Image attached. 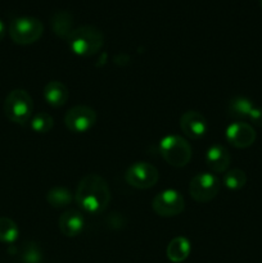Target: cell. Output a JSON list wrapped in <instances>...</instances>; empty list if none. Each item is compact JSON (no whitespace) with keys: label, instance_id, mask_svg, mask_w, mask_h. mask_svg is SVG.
Returning a JSON list of instances; mask_svg holds the SVG:
<instances>
[{"label":"cell","instance_id":"cell-1","mask_svg":"<svg viewBox=\"0 0 262 263\" xmlns=\"http://www.w3.org/2000/svg\"><path fill=\"white\" fill-rule=\"evenodd\" d=\"M74 200L85 212L98 215L107 210L110 202V189L102 176L89 174L79 182Z\"/></svg>","mask_w":262,"mask_h":263},{"label":"cell","instance_id":"cell-2","mask_svg":"<svg viewBox=\"0 0 262 263\" xmlns=\"http://www.w3.org/2000/svg\"><path fill=\"white\" fill-rule=\"evenodd\" d=\"M104 44V35L98 27L84 25L74 28L68 37V45L74 54L91 57L97 54Z\"/></svg>","mask_w":262,"mask_h":263},{"label":"cell","instance_id":"cell-3","mask_svg":"<svg viewBox=\"0 0 262 263\" xmlns=\"http://www.w3.org/2000/svg\"><path fill=\"white\" fill-rule=\"evenodd\" d=\"M161 156L170 166L185 167L190 162L193 151L190 144L179 135H169L159 143Z\"/></svg>","mask_w":262,"mask_h":263},{"label":"cell","instance_id":"cell-4","mask_svg":"<svg viewBox=\"0 0 262 263\" xmlns=\"http://www.w3.org/2000/svg\"><path fill=\"white\" fill-rule=\"evenodd\" d=\"M33 102L26 90L15 89L8 94L4 102V113L12 122L23 123L30 120L32 115Z\"/></svg>","mask_w":262,"mask_h":263},{"label":"cell","instance_id":"cell-5","mask_svg":"<svg viewBox=\"0 0 262 263\" xmlns=\"http://www.w3.org/2000/svg\"><path fill=\"white\" fill-rule=\"evenodd\" d=\"M9 36L18 45L36 43L44 33V25L35 17H18L10 22Z\"/></svg>","mask_w":262,"mask_h":263},{"label":"cell","instance_id":"cell-6","mask_svg":"<svg viewBox=\"0 0 262 263\" xmlns=\"http://www.w3.org/2000/svg\"><path fill=\"white\" fill-rule=\"evenodd\" d=\"M221 182L217 176L210 172H200L192 179L189 184V194L195 202H211L218 194Z\"/></svg>","mask_w":262,"mask_h":263},{"label":"cell","instance_id":"cell-7","mask_svg":"<svg viewBox=\"0 0 262 263\" xmlns=\"http://www.w3.org/2000/svg\"><path fill=\"white\" fill-rule=\"evenodd\" d=\"M158 170L148 162H136L127 168L125 180L130 186L136 189H149L158 181Z\"/></svg>","mask_w":262,"mask_h":263},{"label":"cell","instance_id":"cell-8","mask_svg":"<svg viewBox=\"0 0 262 263\" xmlns=\"http://www.w3.org/2000/svg\"><path fill=\"white\" fill-rule=\"evenodd\" d=\"M185 200L179 192L167 189L158 193L152 202V208L161 217H174L184 211Z\"/></svg>","mask_w":262,"mask_h":263},{"label":"cell","instance_id":"cell-9","mask_svg":"<svg viewBox=\"0 0 262 263\" xmlns=\"http://www.w3.org/2000/svg\"><path fill=\"white\" fill-rule=\"evenodd\" d=\"M97 122V113L86 105H76L66 113L64 123L71 133L82 134L89 131Z\"/></svg>","mask_w":262,"mask_h":263},{"label":"cell","instance_id":"cell-10","mask_svg":"<svg viewBox=\"0 0 262 263\" xmlns=\"http://www.w3.org/2000/svg\"><path fill=\"white\" fill-rule=\"evenodd\" d=\"M226 140L235 148H248L256 140V131L246 122H234L226 128Z\"/></svg>","mask_w":262,"mask_h":263},{"label":"cell","instance_id":"cell-11","mask_svg":"<svg viewBox=\"0 0 262 263\" xmlns=\"http://www.w3.org/2000/svg\"><path fill=\"white\" fill-rule=\"evenodd\" d=\"M180 128L185 136L190 139H199L207 131V121L202 113L197 110H188L180 118Z\"/></svg>","mask_w":262,"mask_h":263},{"label":"cell","instance_id":"cell-12","mask_svg":"<svg viewBox=\"0 0 262 263\" xmlns=\"http://www.w3.org/2000/svg\"><path fill=\"white\" fill-rule=\"evenodd\" d=\"M230 162L231 157L229 151L225 146L218 145V144L211 146L205 154V163H207L208 168L217 174L228 171Z\"/></svg>","mask_w":262,"mask_h":263},{"label":"cell","instance_id":"cell-13","mask_svg":"<svg viewBox=\"0 0 262 263\" xmlns=\"http://www.w3.org/2000/svg\"><path fill=\"white\" fill-rule=\"evenodd\" d=\"M58 226L63 235L68 236V238H74V236L80 235L84 229V217L81 213L74 210L66 211L59 217Z\"/></svg>","mask_w":262,"mask_h":263},{"label":"cell","instance_id":"cell-14","mask_svg":"<svg viewBox=\"0 0 262 263\" xmlns=\"http://www.w3.org/2000/svg\"><path fill=\"white\" fill-rule=\"evenodd\" d=\"M50 26L53 32L58 37L68 40L73 28V17L67 10H58L50 18Z\"/></svg>","mask_w":262,"mask_h":263},{"label":"cell","instance_id":"cell-15","mask_svg":"<svg viewBox=\"0 0 262 263\" xmlns=\"http://www.w3.org/2000/svg\"><path fill=\"white\" fill-rule=\"evenodd\" d=\"M68 89L61 81H50L44 87V98L51 107H62L68 100Z\"/></svg>","mask_w":262,"mask_h":263},{"label":"cell","instance_id":"cell-16","mask_svg":"<svg viewBox=\"0 0 262 263\" xmlns=\"http://www.w3.org/2000/svg\"><path fill=\"white\" fill-rule=\"evenodd\" d=\"M167 258L174 263H181L189 257L190 241L184 236H177L172 239L167 246Z\"/></svg>","mask_w":262,"mask_h":263},{"label":"cell","instance_id":"cell-17","mask_svg":"<svg viewBox=\"0 0 262 263\" xmlns=\"http://www.w3.org/2000/svg\"><path fill=\"white\" fill-rule=\"evenodd\" d=\"M46 202L53 208H64L72 202V193L63 186H55L48 192Z\"/></svg>","mask_w":262,"mask_h":263},{"label":"cell","instance_id":"cell-18","mask_svg":"<svg viewBox=\"0 0 262 263\" xmlns=\"http://www.w3.org/2000/svg\"><path fill=\"white\" fill-rule=\"evenodd\" d=\"M253 108L254 107L251 100L243 97L233 98L229 103V113L236 118L248 117Z\"/></svg>","mask_w":262,"mask_h":263},{"label":"cell","instance_id":"cell-19","mask_svg":"<svg viewBox=\"0 0 262 263\" xmlns=\"http://www.w3.org/2000/svg\"><path fill=\"white\" fill-rule=\"evenodd\" d=\"M20 235L17 223L8 217H0V241L2 243H14Z\"/></svg>","mask_w":262,"mask_h":263},{"label":"cell","instance_id":"cell-20","mask_svg":"<svg viewBox=\"0 0 262 263\" xmlns=\"http://www.w3.org/2000/svg\"><path fill=\"white\" fill-rule=\"evenodd\" d=\"M247 182V175L246 172L241 171L239 168L230 170L223 176V184L226 187L231 190H239L246 185Z\"/></svg>","mask_w":262,"mask_h":263},{"label":"cell","instance_id":"cell-21","mask_svg":"<svg viewBox=\"0 0 262 263\" xmlns=\"http://www.w3.org/2000/svg\"><path fill=\"white\" fill-rule=\"evenodd\" d=\"M54 121L53 117L48 113H38L31 121V127L33 131L39 134H46L53 128Z\"/></svg>","mask_w":262,"mask_h":263},{"label":"cell","instance_id":"cell-22","mask_svg":"<svg viewBox=\"0 0 262 263\" xmlns=\"http://www.w3.org/2000/svg\"><path fill=\"white\" fill-rule=\"evenodd\" d=\"M22 259L25 263H40L41 253L35 244H27L22 253Z\"/></svg>","mask_w":262,"mask_h":263},{"label":"cell","instance_id":"cell-23","mask_svg":"<svg viewBox=\"0 0 262 263\" xmlns=\"http://www.w3.org/2000/svg\"><path fill=\"white\" fill-rule=\"evenodd\" d=\"M248 118L253 125L262 127V108L254 107L253 109H252V112L249 113Z\"/></svg>","mask_w":262,"mask_h":263},{"label":"cell","instance_id":"cell-24","mask_svg":"<svg viewBox=\"0 0 262 263\" xmlns=\"http://www.w3.org/2000/svg\"><path fill=\"white\" fill-rule=\"evenodd\" d=\"M4 36H5V25H4V22L0 20V41L4 39Z\"/></svg>","mask_w":262,"mask_h":263},{"label":"cell","instance_id":"cell-25","mask_svg":"<svg viewBox=\"0 0 262 263\" xmlns=\"http://www.w3.org/2000/svg\"><path fill=\"white\" fill-rule=\"evenodd\" d=\"M259 5H261V8H262V0H259Z\"/></svg>","mask_w":262,"mask_h":263}]
</instances>
